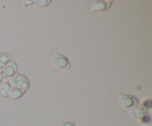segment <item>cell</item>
<instances>
[{"instance_id": "obj_3", "label": "cell", "mask_w": 152, "mask_h": 126, "mask_svg": "<svg viewBox=\"0 0 152 126\" xmlns=\"http://www.w3.org/2000/svg\"><path fill=\"white\" fill-rule=\"evenodd\" d=\"M11 87L20 88L25 93L29 87V81L25 76L22 75H16L8 79Z\"/></svg>"}, {"instance_id": "obj_12", "label": "cell", "mask_w": 152, "mask_h": 126, "mask_svg": "<svg viewBox=\"0 0 152 126\" xmlns=\"http://www.w3.org/2000/svg\"><path fill=\"white\" fill-rule=\"evenodd\" d=\"M61 126H75V123H74V120L70 119V120H67V121L64 122Z\"/></svg>"}, {"instance_id": "obj_10", "label": "cell", "mask_w": 152, "mask_h": 126, "mask_svg": "<svg viewBox=\"0 0 152 126\" xmlns=\"http://www.w3.org/2000/svg\"><path fill=\"white\" fill-rule=\"evenodd\" d=\"M150 122H151V118L148 116H145V117L140 119V123L142 125H144L149 124Z\"/></svg>"}, {"instance_id": "obj_11", "label": "cell", "mask_w": 152, "mask_h": 126, "mask_svg": "<svg viewBox=\"0 0 152 126\" xmlns=\"http://www.w3.org/2000/svg\"><path fill=\"white\" fill-rule=\"evenodd\" d=\"M50 2V1H45V0H40V1H35L36 4H37L38 7H45V6L48 5L49 3Z\"/></svg>"}, {"instance_id": "obj_7", "label": "cell", "mask_w": 152, "mask_h": 126, "mask_svg": "<svg viewBox=\"0 0 152 126\" xmlns=\"http://www.w3.org/2000/svg\"><path fill=\"white\" fill-rule=\"evenodd\" d=\"M10 88H11V85H10L8 79H4L2 82H1V85H0V93H1V94L3 96H4V97L8 96Z\"/></svg>"}, {"instance_id": "obj_1", "label": "cell", "mask_w": 152, "mask_h": 126, "mask_svg": "<svg viewBox=\"0 0 152 126\" xmlns=\"http://www.w3.org/2000/svg\"><path fill=\"white\" fill-rule=\"evenodd\" d=\"M51 62L53 66L61 70H68L71 68V64L68 58L63 54L54 52L51 57Z\"/></svg>"}, {"instance_id": "obj_5", "label": "cell", "mask_w": 152, "mask_h": 126, "mask_svg": "<svg viewBox=\"0 0 152 126\" xmlns=\"http://www.w3.org/2000/svg\"><path fill=\"white\" fill-rule=\"evenodd\" d=\"M111 5V1H94L91 4V10L92 11H102L109 8Z\"/></svg>"}, {"instance_id": "obj_9", "label": "cell", "mask_w": 152, "mask_h": 126, "mask_svg": "<svg viewBox=\"0 0 152 126\" xmlns=\"http://www.w3.org/2000/svg\"><path fill=\"white\" fill-rule=\"evenodd\" d=\"M10 55L7 54V53H2L0 55V70H2L7 63L10 60Z\"/></svg>"}, {"instance_id": "obj_13", "label": "cell", "mask_w": 152, "mask_h": 126, "mask_svg": "<svg viewBox=\"0 0 152 126\" xmlns=\"http://www.w3.org/2000/svg\"><path fill=\"white\" fill-rule=\"evenodd\" d=\"M151 100H149V99H147V100H145V102H142V108L147 109V108H151Z\"/></svg>"}, {"instance_id": "obj_4", "label": "cell", "mask_w": 152, "mask_h": 126, "mask_svg": "<svg viewBox=\"0 0 152 126\" xmlns=\"http://www.w3.org/2000/svg\"><path fill=\"white\" fill-rule=\"evenodd\" d=\"M17 73V65L14 62H10L7 63V65L3 68V71L1 72L3 77H5L6 79H10L16 76Z\"/></svg>"}, {"instance_id": "obj_8", "label": "cell", "mask_w": 152, "mask_h": 126, "mask_svg": "<svg viewBox=\"0 0 152 126\" xmlns=\"http://www.w3.org/2000/svg\"><path fill=\"white\" fill-rule=\"evenodd\" d=\"M25 92L20 88H18L16 87H11L10 92H9L8 96H10L13 99H18L22 97Z\"/></svg>"}, {"instance_id": "obj_2", "label": "cell", "mask_w": 152, "mask_h": 126, "mask_svg": "<svg viewBox=\"0 0 152 126\" xmlns=\"http://www.w3.org/2000/svg\"><path fill=\"white\" fill-rule=\"evenodd\" d=\"M118 98L119 102L121 106L129 111L137 108L139 105V101L137 99V98L133 96H131V95L121 94L118 96Z\"/></svg>"}, {"instance_id": "obj_6", "label": "cell", "mask_w": 152, "mask_h": 126, "mask_svg": "<svg viewBox=\"0 0 152 126\" xmlns=\"http://www.w3.org/2000/svg\"><path fill=\"white\" fill-rule=\"evenodd\" d=\"M130 114L133 117H135V118L141 119L142 117L147 116V114H148V111L147 109L144 108H139V107H137V108H133V109L130 110Z\"/></svg>"}, {"instance_id": "obj_14", "label": "cell", "mask_w": 152, "mask_h": 126, "mask_svg": "<svg viewBox=\"0 0 152 126\" xmlns=\"http://www.w3.org/2000/svg\"><path fill=\"white\" fill-rule=\"evenodd\" d=\"M3 79H4V77H3V76H2V74H1V73H0V85H1V82H2Z\"/></svg>"}]
</instances>
